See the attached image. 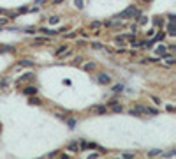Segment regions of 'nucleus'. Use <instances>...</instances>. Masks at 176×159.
Masks as SVG:
<instances>
[{"instance_id": "obj_31", "label": "nucleus", "mask_w": 176, "mask_h": 159, "mask_svg": "<svg viewBox=\"0 0 176 159\" xmlns=\"http://www.w3.org/2000/svg\"><path fill=\"white\" fill-rule=\"evenodd\" d=\"M44 2H46V0H35V6H42Z\"/></svg>"}, {"instance_id": "obj_1", "label": "nucleus", "mask_w": 176, "mask_h": 159, "mask_svg": "<svg viewBox=\"0 0 176 159\" xmlns=\"http://www.w3.org/2000/svg\"><path fill=\"white\" fill-rule=\"evenodd\" d=\"M120 16H122V18H139V16H141V11H139L137 7H134V6H129V7H127Z\"/></svg>"}, {"instance_id": "obj_4", "label": "nucleus", "mask_w": 176, "mask_h": 159, "mask_svg": "<svg viewBox=\"0 0 176 159\" xmlns=\"http://www.w3.org/2000/svg\"><path fill=\"white\" fill-rule=\"evenodd\" d=\"M90 111H95V113H99V115H104L106 111H107V106H92Z\"/></svg>"}, {"instance_id": "obj_20", "label": "nucleus", "mask_w": 176, "mask_h": 159, "mask_svg": "<svg viewBox=\"0 0 176 159\" xmlns=\"http://www.w3.org/2000/svg\"><path fill=\"white\" fill-rule=\"evenodd\" d=\"M46 41H48L46 37H39V39H35L34 41V44H42V43H46Z\"/></svg>"}, {"instance_id": "obj_11", "label": "nucleus", "mask_w": 176, "mask_h": 159, "mask_svg": "<svg viewBox=\"0 0 176 159\" xmlns=\"http://www.w3.org/2000/svg\"><path fill=\"white\" fill-rule=\"evenodd\" d=\"M18 65H20V67H32V65H34V62H32V60H20V62H18Z\"/></svg>"}, {"instance_id": "obj_34", "label": "nucleus", "mask_w": 176, "mask_h": 159, "mask_svg": "<svg viewBox=\"0 0 176 159\" xmlns=\"http://www.w3.org/2000/svg\"><path fill=\"white\" fill-rule=\"evenodd\" d=\"M63 0H55V4H62Z\"/></svg>"}, {"instance_id": "obj_8", "label": "nucleus", "mask_w": 176, "mask_h": 159, "mask_svg": "<svg viewBox=\"0 0 176 159\" xmlns=\"http://www.w3.org/2000/svg\"><path fill=\"white\" fill-rule=\"evenodd\" d=\"M67 149H69L70 152H77L79 150V145H77V142H70V143L67 145Z\"/></svg>"}, {"instance_id": "obj_24", "label": "nucleus", "mask_w": 176, "mask_h": 159, "mask_svg": "<svg viewBox=\"0 0 176 159\" xmlns=\"http://www.w3.org/2000/svg\"><path fill=\"white\" fill-rule=\"evenodd\" d=\"M150 97H152V101H153L155 104H162V101L159 99V97H155V95H150Z\"/></svg>"}, {"instance_id": "obj_21", "label": "nucleus", "mask_w": 176, "mask_h": 159, "mask_svg": "<svg viewBox=\"0 0 176 159\" xmlns=\"http://www.w3.org/2000/svg\"><path fill=\"white\" fill-rule=\"evenodd\" d=\"M113 90H114V92H122V90H123V85H122V83H118V85H114V88H113Z\"/></svg>"}, {"instance_id": "obj_23", "label": "nucleus", "mask_w": 176, "mask_h": 159, "mask_svg": "<svg viewBox=\"0 0 176 159\" xmlns=\"http://www.w3.org/2000/svg\"><path fill=\"white\" fill-rule=\"evenodd\" d=\"M30 103H32V104H39L41 99H39V97H30Z\"/></svg>"}, {"instance_id": "obj_32", "label": "nucleus", "mask_w": 176, "mask_h": 159, "mask_svg": "<svg viewBox=\"0 0 176 159\" xmlns=\"http://www.w3.org/2000/svg\"><path fill=\"white\" fill-rule=\"evenodd\" d=\"M88 157H99V152H93V154H88Z\"/></svg>"}, {"instance_id": "obj_10", "label": "nucleus", "mask_w": 176, "mask_h": 159, "mask_svg": "<svg viewBox=\"0 0 176 159\" xmlns=\"http://www.w3.org/2000/svg\"><path fill=\"white\" fill-rule=\"evenodd\" d=\"M169 51V48L166 46V44H160V46H157V53H160V55H166Z\"/></svg>"}, {"instance_id": "obj_15", "label": "nucleus", "mask_w": 176, "mask_h": 159, "mask_svg": "<svg viewBox=\"0 0 176 159\" xmlns=\"http://www.w3.org/2000/svg\"><path fill=\"white\" fill-rule=\"evenodd\" d=\"M113 106V111H114V113H122V111H123V108H122V106H120V104H116V103H114V104H111Z\"/></svg>"}, {"instance_id": "obj_33", "label": "nucleus", "mask_w": 176, "mask_h": 159, "mask_svg": "<svg viewBox=\"0 0 176 159\" xmlns=\"http://www.w3.org/2000/svg\"><path fill=\"white\" fill-rule=\"evenodd\" d=\"M69 126H70V127H74V126H76V120H72V118H70V120H69Z\"/></svg>"}, {"instance_id": "obj_5", "label": "nucleus", "mask_w": 176, "mask_h": 159, "mask_svg": "<svg viewBox=\"0 0 176 159\" xmlns=\"http://www.w3.org/2000/svg\"><path fill=\"white\" fill-rule=\"evenodd\" d=\"M129 113H130V115H141V113H144V106H136V108H132Z\"/></svg>"}, {"instance_id": "obj_2", "label": "nucleus", "mask_w": 176, "mask_h": 159, "mask_svg": "<svg viewBox=\"0 0 176 159\" xmlns=\"http://www.w3.org/2000/svg\"><path fill=\"white\" fill-rule=\"evenodd\" d=\"M63 30H67L65 27L63 29H56V30H51V29H39V32L41 34H44V36H56V34H60V32H63Z\"/></svg>"}, {"instance_id": "obj_30", "label": "nucleus", "mask_w": 176, "mask_h": 159, "mask_svg": "<svg viewBox=\"0 0 176 159\" xmlns=\"http://www.w3.org/2000/svg\"><path fill=\"white\" fill-rule=\"evenodd\" d=\"M166 110H167V111H174V106H173V104H167V106H166Z\"/></svg>"}, {"instance_id": "obj_3", "label": "nucleus", "mask_w": 176, "mask_h": 159, "mask_svg": "<svg viewBox=\"0 0 176 159\" xmlns=\"http://www.w3.org/2000/svg\"><path fill=\"white\" fill-rule=\"evenodd\" d=\"M97 81L100 85H107V83H111V76H109V74H99Z\"/></svg>"}, {"instance_id": "obj_27", "label": "nucleus", "mask_w": 176, "mask_h": 159, "mask_svg": "<svg viewBox=\"0 0 176 159\" xmlns=\"http://www.w3.org/2000/svg\"><path fill=\"white\" fill-rule=\"evenodd\" d=\"M58 21H60V18H58V16H53V18L49 20V23H58Z\"/></svg>"}, {"instance_id": "obj_14", "label": "nucleus", "mask_w": 176, "mask_h": 159, "mask_svg": "<svg viewBox=\"0 0 176 159\" xmlns=\"http://www.w3.org/2000/svg\"><path fill=\"white\" fill-rule=\"evenodd\" d=\"M34 78V72H28V74H25V76H21L20 80H18V83H21V81H27V80Z\"/></svg>"}, {"instance_id": "obj_7", "label": "nucleus", "mask_w": 176, "mask_h": 159, "mask_svg": "<svg viewBox=\"0 0 176 159\" xmlns=\"http://www.w3.org/2000/svg\"><path fill=\"white\" fill-rule=\"evenodd\" d=\"M90 27L93 29V32H95V34H99V32H100V27H102V23H100V21H92Z\"/></svg>"}, {"instance_id": "obj_28", "label": "nucleus", "mask_w": 176, "mask_h": 159, "mask_svg": "<svg viewBox=\"0 0 176 159\" xmlns=\"http://www.w3.org/2000/svg\"><path fill=\"white\" fill-rule=\"evenodd\" d=\"M6 85H7V80H2L0 81V88H6Z\"/></svg>"}, {"instance_id": "obj_9", "label": "nucleus", "mask_w": 176, "mask_h": 159, "mask_svg": "<svg viewBox=\"0 0 176 159\" xmlns=\"http://www.w3.org/2000/svg\"><path fill=\"white\" fill-rule=\"evenodd\" d=\"M67 50H69V46H67V44H63V46H60V48L55 51V55H56V57H60V55H63Z\"/></svg>"}, {"instance_id": "obj_13", "label": "nucleus", "mask_w": 176, "mask_h": 159, "mask_svg": "<svg viewBox=\"0 0 176 159\" xmlns=\"http://www.w3.org/2000/svg\"><path fill=\"white\" fill-rule=\"evenodd\" d=\"M79 149H95V143H90V142H83L79 145Z\"/></svg>"}, {"instance_id": "obj_17", "label": "nucleus", "mask_w": 176, "mask_h": 159, "mask_svg": "<svg viewBox=\"0 0 176 159\" xmlns=\"http://www.w3.org/2000/svg\"><path fill=\"white\" fill-rule=\"evenodd\" d=\"M162 150H150L148 152V157H153V156H160Z\"/></svg>"}, {"instance_id": "obj_18", "label": "nucleus", "mask_w": 176, "mask_h": 159, "mask_svg": "<svg viewBox=\"0 0 176 159\" xmlns=\"http://www.w3.org/2000/svg\"><path fill=\"white\" fill-rule=\"evenodd\" d=\"M72 64H74V65H81V64H83V57H76Z\"/></svg>"}, {"instance_id": "obj_22", "label": "nucleus", "mask_w": 176, "mask_h": 159, "mask_svg": "<svg viewBox=\"0 0 176 159\" xmlns=\"http://www.w3.org/2000/svg\"><path fill=\"white\" fill-rule=\"evenodd\" d=\"M74 4H76L77 9H83V0H74Z\"/></svg>"}, {"instance_id": "obj_12", "label": "nucleus", "mask_w": 176, "mask_h": 159, "mask_svg": "<svg viewBox=\"0 0 176 159\" xmlns=\"http://www.w3.org/2000/svg\"><path fill=\"white\" fill-rule=\"evenodd\" d=\"M83 69L84 71H93V69H95V62H86V64L83 65Z\"/></svg>"}, {"instance_id": "obj_19", "label": "nucleus", "mask_w": 176, "mask_h": 159, "mask_svg": "<svg viewBox=\"0 0 176 159\" xmlns=\"http://www.w3.org/2000/svg\"><path fill=\"white\" fill-rule=\"evenodd\" d=\"M7 23H9V18H0V29H2V27H6Z\"/></svg>"}, {"instance_id": "obj_6", "label": "nucleus", "mask_w": 176, "mask_h": 159, "mask_svg": "<svg viewBox=\"0 0 176 159\" xmlns=\"http://www.w3.org/2000/svg\"><path fill=\"white\" fill-rule=\"evenodd\" d=\"M23 94H25V95H34V94H37V87H32V85H30V87H27L25 90H23Z\"/></svg>"}, {"instance_id": "obj_16", "label": "nucleus", "mask_w": 176, "mask_h": 159, "mask_svg": "<svg viewBox=\"0 0 176 159\" xmlns=\"http://www.w3.org/2000/svg\"><path fill=\"white\" fill-rule=\"evenodd\" d=\"M144 113H146V115H157V113H159V110H155V108H144Z\"/></svg>"}, {"instance_id": "obj_25", "label": "nucleus", "mask_w": 176, "mask_h": 159, "mask_svg": "<svg viewBox=\"0 0 176 159\" xmlns=\"http://www.w3.org/2000/svg\"><path fill=\"white\" fill-rule=\"evenodd\" d=\"M92 46H93L95 50H102V44L100 43H92Z\"/></svg>"}, {"instance_id": "obj_29", "label": "nucleus", "mask_w": 176, "mask_h": 159, "mask_svg": "<svg viewBox=\"0 0 176 159\" xmlns=\"http://www.w3.org/2000/svg\"><path fill=\"white\" fill-rule=\"evenodd\" d=\"M74 36H76V32H70V34H67V36H65V39H72Z\"/></svg>"}, {"instance_id": "obj_26", "label": "nucleus", "mask_w": 176, "mask_h": 159, "mask_svg": "<svg viewBox=\"0 0 176 159\" xmlns=\"http://www.w3.org/2000/svg\"><path fill=\"white\" fill-rule=\"evenodd\" d=\"M122 157H125V159H130V157H134V154H130V152H127V154H122Z\"/></svg>"}]
</instances>
